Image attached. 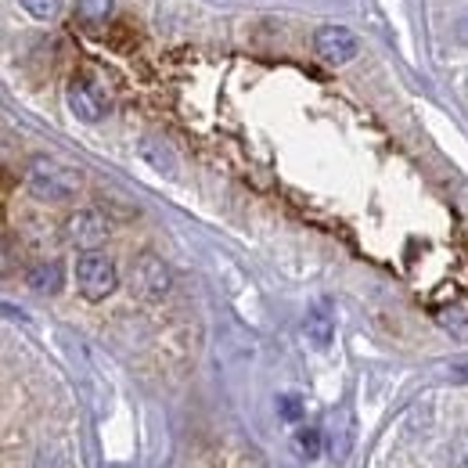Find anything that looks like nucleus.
Here are the masks:
<instances>
[{
  "instance_id": "obj_11",
  "label": "nucleus",
  "mask_w": 468,
  "mask_h": 468,
  "mask_svg": "<svg viewBox=\"0 0 468 468\" xmlns=\"http://www.w3.org/2000/svg\"><path fill=\"white\" fill-rule=\"evenodd\" d=\"M295 451H299V458H306V462H314L317 454H321V429H299L295 432Z\"/></svg>"
},
{
  "instance_id": "obj_13",
  "label": "nucleus",
  "mask_w": 468,
  "mask_h": 468,
  "mask_svg": "<svg viewBox=\"0 0 468 468\" xmlns=\"http://www.w3.org/2000/svg\"><path fill=\"white\" fill-rule=\"evenodd\" d=\"M76 11L87 22H105L112 15V0H76Z\"/></svg>"
},
{
  "instance_id": "obj_10",
  "label": "nucleus",
  "mask_w": 468,
  "mask_h": 468,
  "mask_svg": "<svg viewBox=\"0 0 468 468\" xmlns=\"http://www.w3.org/2000/svg\"><path fill=\"white\" fill-rule=\"evenodd\" d=\"M141 155L148 159V166L152 170H159V174H174L176 163H174V152L163 144V141H155V137H144L141 141Z\"/></svg>"
},
{
  "instance_id": "obj_12",
  "label": "nucleus",
  "mask_w": 468,
  "mask_h": 468,
  "mask_svg": "<svg viewBox=\"0 0 468 468\" xmlns=\"http://www.w3.org/2000/svg\"><path fill=\"white\" fill-rule=\"evenodd\" d=\"M440 324H443L447 332H454L458 339H465V335H468V314H465V306H443V310H440Z\"/></svg>"
},
{
  "instance_id": "obj_3",
  "label": "nucleus",
  "mask_w": 468,
  "mask_h": 468,
  "mask_svg": "<svg viewBox=\"0 0 468 468\" xmlns=\"http://www.w3.org/2000/svg\"><path fill=\"white\" fill-rule=\"evenodd\" d=\"M170 285H174L170 267H166L155 252H141V256H133V263H130V289L141 295L144 303H159V299H166V295H170Z\"/></svg>"
},
{
  "instance_id": "obj_7",
  "label": "nucleus",
  "mask_w": 468,
  "mask_h": 468,
  "mask_svg": "<svg viewBox=\"0 0 468 468\" xmlns=\"http://www.w3.org/2000/svg\"><path fill=\"white\" fill-rule=\"evenodd\" d=\"M303 335H306V343H310L314 350H328V346H332V339H335V317L328 314L324 303H317V306L306 314Z\"/></svg>"
},
{
  "instance_id": "obj_4",
  "label": "nucleus",
  "mask_w": 468,
  "mask_h": 468,
  "mask_svg": "<svg viewBox=\"0 0 468 468\" xmlns=\"http://www.w3.org/2000/svg\"><path fill=\"white\" fill-rule=\"evenodd\" d=\"M65 98H69L72 116L83 119V122H101V119L109 116V94L101 90L98 80H90V76H83V72H76V76L69 80Z\"/></svg>"
},
{
  "instance_id": "obj_14",
  "label": "nucleus",
  "mask_w": 468,
  "mask_h": 468,
  "mask_svg": "<svg viewBox=\"0 0 468 468\" xmlns=\"http://www.w3.org/2000/svg\"><path fill=\"white\" fill-rule=\"evenodd\" d=\"M61 4H65V0H22L26 15H33V18H40V22H51V18H58Z\"/></svg>"
},
{
  "instance_id": "obj_9",
  "label": "nucleus",
  "mask_w": 468,
  "mask_h": 468,
  "mask_svg": "<svg viewBox=\"0 0 468 468\" xmlns=\"http://www.w3.org/2000/svg\"><path fill=\"white\" fill-rule=\"evenodd\" d=\"M29 289L40 295H55L61 292V282H65V274H61V263L58 260H48V263H37L33 271H29Z\"/></svg>"
},
{
  "instance_id": "obj_2",
  "label": "nucleus",
  "mask_w": 468,
  "mask_h": 468,
  "mask_svg": "<svg viewBox=\"0 0 468 468\" xmlns=\"http://www.w3.org/2000/svg\"><path fill=\"white\" fill-rule=\"evenodd\" d=\"M72 271H76V289H80L83 299H90V303H101V299H109L119 289L116 263L105 252H98V249H83L76 256V267Z\"/></svg>"
},
{
  "instance_id": "obj_6",
  "label": "nucleus",
  "mask_w": 468,
  "mask_h": 468,
  "mask_svg": "<svg viewBox=\"0 0 468 468\" xmlns=\"http://www.w3.org/2000/svg\"><path fill=\"white\" fill-rule=\"evenodd\" d=\"M65 238L80 249H98L105 238H109V224L101 213L94 209H76L69 220H65Z\"/></svg>"
},
{
  "instance_id": "obj_5",
  "label": "nucleus",
  "mask_w": 468,
  "mask_h": 468,
  "mask_svg": "<svg viewBox=\"0 0 468 468\" xmlns=\"http://www.w3.org/2000/svg\"><path fill=\"white\" fill-rule=\"evenodd\" d=\"M314 51L328 61V65H346V61L356 58L360 40H356V33L346 29V26H321L314 33Z\"/></svg>"
},
{
  "instance_id": "obj_1",
  "label": "nucleus",
  "mask_w": 468,
  "mask_h": 468,
  "mask_svg": "<svg viewBox=\"0 0 468 468\" xmlns=\"http://www.w3.org/2000/svg\"><path fill=\"white\" fill-rule=\"evenodd\" d=\"M26 187L40 202H69L80 191V174L72 166L58 163V159L37 155V159L26 163Z\"/></svg>"
},
{
  "instance_id": "obj_16",
  "label": "nucleus",
  "mask_w": 468,
  "mask_h": 468,
  "mask_svg": "<svg viewBox=\"0 0 468 468\" xmlns=\"http://www.w3.org/2000/svg\"><path fill=\"white\" fill-rule=\"evenodd\" d=\"M37 468H61V458L58 454H51V451H44L40 462H37Z\"/></svg>"
},
{
  "instance_id": "obj_17",
  "label": "nucleus",
  "mask_w": 468,
  "mask_h": 468,
  "mask_svg": "<svg viewBox=\"0 0 468 468\" xmlns=\"http://www.w3.org/2000/svg\"><path fill=\"white\" fill-rule=\"evenodd\" d=\"M105 468H122V465H105Z\"/></svg>"
},
{
  "instance_id": "obj_15",
  "label": "nucleus",
  "mask_w": 468,
  "mask_h": 468,
  "mask_svg": "<svg viewBox=\"0 0 468 468\" xmlns=\"http://www.w3.org/2000/svg\"><path fill=\"white\" fill-rule=\"evenodd\" d=\"M278 414H282L285 421H299V418H303V400H299V397H292V393L278 397Z\"/></svg>"
},
{
  "instance_id": "obj_8",
  "label": "nucleus",
  "mask_w": 468,
  "mask_h": 468,
  "mask_svg": "<svg viewBox=\"0 0 468 468\" xmlns=\"http://www.w3.org/2000/svg\"><path fill=\"white\" fill-rule=\"evenodd\" d=\"M353 414L350 410H339V414H332V421H328V447H332V458L335 462H346L353 451Z\"/></svg>"
}]
</instances>
